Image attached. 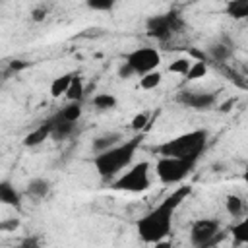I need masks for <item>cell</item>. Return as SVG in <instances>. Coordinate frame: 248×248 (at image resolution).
Returning a JSON list of instances; mask_svg holds the SVG:
<instances>
[{"label":"cell","instance_id":"cell-28","mask_svg":"<svg viewBox=\"0 0 248 248\" xmlns=\"http://www.w3.org/2000/svg\"><path fill=\"white\" fill-rule=\"evenodd\" d=\"M85 6L89 10H95V12H110L114 8V2H110V0H89Z\"/></svg>","mask_w":248,"mask_h":248},{"label":"cell","instance_id":"cell-9","mask_svg":"<svg viewBox=\"0 0 248 248\" xmlns=\"http://www.w3.org/2000/svg\"><path fill=\"white\" fill-rule=\"evenodd\" d=\"M176 101L188 108L194 110H207L211 107H215L217 103V95L211 91H198V89H184L178 93Z\"/></svg>","mask_w":248,"mask_h":248},{"label":"cell","instance_id":"cell-24","mask_svg":"<svg viewBox=\"0 0 248 248\" xmlns=\"http://www.w3.org/2000/svg\"><path fill=\"white\" fill-rule=\"evenodd\" d=\"M232 238L238 244H246L248 242V221L246 219H240L238 223L232 225Z\"/></svg>","mask_w":248,"mask_h":248},{"label":"cell","instance_id":"cell-32","mask_svg":"<svg viewBox=\"0 0 248 248\" xmlns=\"http://www.w3.org/2000/svg\"><path fill=\"white\" fill-rule=\"evenodd\" d=\"M231 107H234V99H227L225 103H221L217 108L221 110V112H227V110H231Z\"/></svg>","mask_w":248,"mask_h":248},{"label":"cell","instance_id":"cell-16","mask_svg":"<svg viewBox=\"0 0 248 248\" xmlns=\"http://www.w3.org/2000/svg\"><path fill=\"white\" fill-rule=\"evenodd\" d=\"M81 112H83L81 103L68 101V103H66V105L56 112V116H58V118H62V120H66V122H70V124H76V122L81 118Z\"/></svg>","mask_w":248,"mask_h":248},{"label":"cell","instance_id":"cell-25","mask_svg":"<svg viewBox=\"0 0 248 248\" xmlns=\"http://www.w3.org/2000/svg\"><path fill=\"white\" fill-rule=\"evenodd\" d=\"M190 64H192V60L190 58H176V60H172L170 64H169V72L170 74H176V76H186V72H188V68H190Z\"/></svg>","mask_w":248,"mask_h":248},{"label":"cell","instance_id":"cell-4","mask_svg":"<svg viewBox=\"0 0 248 248\" xmlns=\"http://www.w3.org/2000/svg\"><path fill=\"white\" fill-rule=\"evenodd\" d=\"M149 172H151V165L147 161H140L132 169H128L124 174H118L112 180L110 188L112 190H118V192H130V194L145 192L151 186Z\"/></svg>","mask_w":248,"mask_h":248},{"label":"cell","instance_id":"cell-34","mask_svg":"<svg viewBox=\"0 0 248 248\" xmlns=\"http://www.w3.org/2000/svg\"><path fill=\"white\" fill-rule=\"evenodd\" d=\"M192 248H194V246H192Z\"/></svg>","mask_w":248,"mask_h":248},{"label":"cell","instance_id":"cell-13","mask_svg":"<svg viewBox=\"0 0 248 248\" xmlns=\"http://www.w3.org/2000/svg\"><path fill=\"white\" fill-rule=\"evenodd\" d=\"M52 120V130H50V138L56 140V141H62V140H68L74 132H76V124H70L62 118H58L56 114L50 118Z\"/></svg>","mask_w":248,"mask_h":248},{"label":"cell","instance_id":"cell-2","mask_svg":"<svg viewBox=\"0 0 248 248\" xmlns=\"http://www.w3.org/2000/svg\"><path fill=\"white\" fill-rule=\"evenodd\" d=\"M140 143H141V136H134L103 153H97L93 157V165H95V170L99 172V176L103 180H114L132 163Z\"/></svg>","mask_w":248,"mask_h":248},{"label":"cell","instance_id":"cell-6","mask_svg":"<svg viewBox=\"0 0 248 248\" xmlns=\"http://www.w3.org/2000/svg\"><path fill=\"white\" fill-rule=\"evenodd\" d=\"M182 25H184L182 17L176 12H169V14H161V16H149L145 21V31L149 37L165 43L176 31H180Z\"/></svg>","mask_w":248,"mask_h":248},{"label":"cell","instance_id":"cell-22","mask_svg":"<svg viewBox=\"0 0 248 248\" xmlns=\"http://www.w3.org/2000/svg\"><path fill=\"white\" fill-rule=\"evenodd\" d=\"M225 207H227V213L231 217H240L244 213V200L236 194H229L225 200Z\"/></svg>","mask_w":248,"mask_h":248},{"label":"cell","instance_id":"cell-33","mask_svg":"<svg viewBox=\"0 0 248 248\" xmlns=\"http://www.w3.org/2000/svg\"><path fill=\"white\" fill-rule=\"evenodd\" d=\"M155 248H172V244L170 242H165V240H161V242H157V244H153Z\"/></svg>","mask_w":248,"mask_h":248},{"label":"cell","instance_id":"cell-15","mask_svg":"<svg viewBox=\"0 0 248 248\" xmlns=\"http://www.w3.org/2000/svg\"><path fill=\"white\" fill-rule=\"evenodd\" d=\"M74 74H76V72H68V74H62V76H56V78L50 81L48 91H50V95H52L54 99L66 95V91H68V87H70V83H72Z\"/></svg>","mask_w":248,"mask_h":248},{"label":"cell","instance_id":"cell-17","mask_svg":"<svg viewBox=\"0 0 248 248\" xmlns=\"http://www.w3.org/2000/svg\"><path fill=\"white\" fill-rule=\"evenodd\" d=\"M207 56L217 64H225L232 56V48L229 45H225V43H213L207 48Z\"/></svg>","mask_w":248,"mask_h":248},{"label":"cell","instance_id":"cell-14","mask_svg":"<svg viewBox=\"0 0 248 248\" xmlns=\"http://www.w3.org/2000/svg\"><path fill=\"white\" fill-rule=\"evenodd\" d=\"M48 192H50V182H48L46 178H41V176L31 178V180L27 182V186H25V194L31 196V198H35V200L45 198Z\"/></svg>","mask_w":248,"mask_h":248},{"label":"cell","instance_id":"cell-11","mask_svg":"<svg viewBox=\"0 0 248 248\" xmlns=\"http://www.w3.org/2000/svg\"><path fill=\"white\" fill-rule=\"evenodd\" d=\"M50 130H52V120H45L43 124H39L35 130H31L25 138H23V145L25 147H37L41 145L46 138H50Z\"/></svg>","mask_w":248,"mask_h":248},{"label":"cell","instance_id":"cell-30","mask_svg":"<svg viewBox=\"0 0 248 248\" xmlns=\"http://www.w3.org/2000/svg\"><path fill=\"white\" fill-rule=\"evenodd\" d=\"M46 14H48L46 6H35V8L31 10V19H33L35 23H41V21L46 17Z\"/></svg>","mask_w":248,"mask_h":248},{"label":"cell","instance_id":"cell-29","mask_svg":"<svg viewBox=\"0 0 248 248\" xmlns=\"http://www.w3.org/2000/svg\"><path fill=\"white\" fill-rule=\"evenodd\" d=\"M25 68H29V62H27V60H21V58L12 60V62L8 64L6 76H10V74H17V72H21V70H25Z\"/></svg>","mask_w":248,"mask_h":248},{"label":"cell","instance_id":"cell-23","mask_svg":"<svg viewBox=\"0 0 248 248\" xmlns=\"http://www.w3.org/2000/svg\"><path fill=\"white\" fill-rule=\"evenodd\" d=\"M205 74H207V62L196 60V62L190 64V68H188V72H186L184 78H186L188 81H196V79H200V78H205Z\"/></svg>","mask_w":248,"mask_h":248},{"label":"cell","instance_id":"cell-8","mask_svg":"<svg viewBox=\"0 0 248 248\" xmlns=\"http://www.w3.org/2000/svg\"><path fill=\"white\" fill-rule=\"evenodd\" d=\"M219 231L221 223L217 219H198L190 227V242L194 248H211Z\"/></svg>","mask_w":248,"mask_h":248},{"label":"cell","instance_id":"cell-5","mask_svg":"<svg viewBox=\"0 0 248 248\" xmlns=\"http://www.w3.org/2000/svg\"><path fill=\"white\" fill-rule=\"evenodd\" d=\"M194 167H196L194 161L176 159V157H159L155 163V174L163 184H178L192 172Z\"/></svg>","mask_w":248,"mask_h":248},{"label":"cell","instance_id":"cell-18","mask_svg":"<svg viewBox=\"0 0 248 248\" xmlns=\"http://www.w3.org/2000/svg\"><path fill=\"white\" fill-rule=\"evenodd\" d=\"M83 95H85V85H83V79H81V76H79V74H74L72 83H70V87H68V91H66V95H64V97H66L68 101L81 103Z\"/></svg>","mask_w":248,"mask_h":248},{"label":"cell","instance_id":"cell-31","mask_svg":"<svg viewBox=\"0 0 248 248\" xmlns=\"http://www.w3.org/2000/svg\"><path fill=\"white\" fill-rule=\"evenodd\" d=\"M132 76H134V72L130 70V66L122 62V64H120V68H118V78H122V79H130Z\"/></svg>","mask_w":248,"mask_h":248},{"label":"cell","instance_id":"cell-12","mask_svg":"<svg viewBox=\"0 0 248 248\" xmlns=\"http://www.w3.org/2000/svg\"><path fill=\"white\" fill-rule=\"evenodd\" d=\"M0 203L10 207H21V196L10 180L0 182Z\"/></svg>","mask_w":248,"mask_h":248},{"label":"cell","instance_id":"cell-7","mask_svg":"<svg viewBox=\"0 0 248 248\" xmlns=\"http://www.w3.org/2000/svg\"><path fill=\"white\" fill-rule=\"evenodd\" d=\"M124 64L130 66L134 76H145L159 68L161 52L155 46H140L124 54Z\"/></svg>","mask_w":248,"mask_h":248},{"label":"cell","instance_id":"cell-27","mask_svg":"<svg viewBox=\"0 0 248 248\" xmlns=\"http://www.w3.org/2000/svg\"><path fill=\"white\" fill-rule=\"evenodd\" d=\"M147 124H149V114L140 112V114H136V116L132 118L130 128H132L134 132H141V130H145V128H147Z\"/></svg>","mask_w":248,"mask_h":248},{"label":"cell","instance_id":"cell-1","mask_svg":"<svg viewBox=\"0 0 248 248\" xmlns=\"http://www.w3.org/2000/svg\"><path fill=\"white\" fill-rule=\"evenodd\" d=\"M190 186H180L174 192H170L161 203H157L153 209H149L143 217L138 219L136 231L141 242L145 244H157L165 240L170 234L172 229V219L178 209V205L184 202V198L190 194Z\"/></svg>","mask_w":248,"mask_h":248},{"label":"cell","instance_id":"cell-21","mask_svg":"<svg viewBox=\"0 0 248 248\" xmlns=\"http://www.w3.org/2000/svg\"><path fill=\"white\" fill-rule=\"evenodd\" d=\"M91 103L97 110H112L116 107V97L112 93H97L91 99Z\"/></svg>","mask_w":248,"mask_h":248},{"label":"cell","instance_id":"cell-26","mask_svg":"<svg viewBox=\"0 0 248 248\" xmlns=\"http://www.w3.org/2000/svg\"><path fill=\"white\" fill-rule=\"evenodd\" d=\"M21 227L19 217H6L0 221V232H16Z\"/></svg>","mask_w":248,"mask_h":248},{"label":"cell","instance_id":"cell-19","mask_svg":"<svg viewBox=\"0 0 248 248\" xmlns=\"http://www.w3.org/2000/svg\"><path fill=\"white\" fill-rule=\"evenodd\" d=\"M225 10L232 19H244L248 16V0H231L227 2Z\"/></svg>","mask_w":248,"mask_h":248},{"label":"cell","instance_id":"cell-3","mask_svg":"<svg viewBox=\"0 0 248 248\" xmlns=\"http://www.w3.org/2000/svg\"><path fill=\"white\" fill-rule=\"evenodd\" d=\"M209 134L207 130H192L186 134H180L172 140L163 141L157 147L159 157H176V159H186V161H198V157L203 153L207 145Z\"/></svg>","mask_w":248,"mask_h":248},{"label":"cell","instance_id":"cell-10","mask_svg":"<svg viewBox=\"0 0 248 248\" xmlns=\"http://www.w3.org/2000/svg\"><path fill=\"white\" fill-rule=\"evenodd\" d=\"M120 141H124L122 132H105V134L93 138V141H91V149H93V153L97 155V153H103V151H107V149L118 145Z\"/></svg>","mask_w":248,"mask_h":248},{"label":"cell","instance_id":"cell-20","mask_svg":"<svg viewBox=\"0 0 248 248\" xmlns=\"http://www.w3.org/2000/svg\"><path fill=\"white\" fill-rule=\"evenodd\" d=\"M161 81H163V74H161L159 70H153V72H149V74H145V76H140V87H141L143 91H153V89H157V87L161 85Z\"/></svg>","mask_w":248,"mask_h":248}]
</instances>
